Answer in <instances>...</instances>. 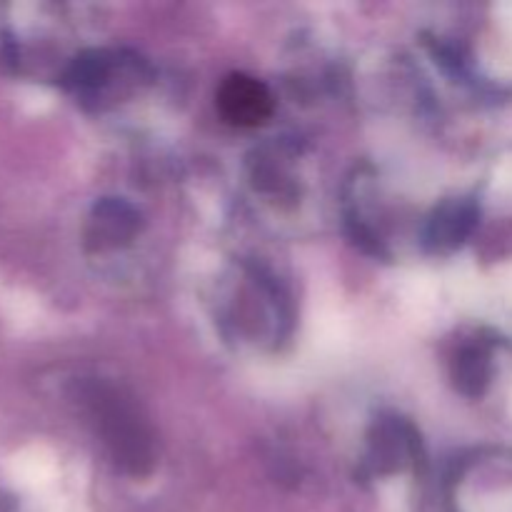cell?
Returning <instances> with one entry per match:
<instances>
[{"mask_svg":"<svg viewBox=\"0 0 512 512\" xmlns=\"http://www.w3.org/2000/svg\"><path fill=\"white\" fill-rule=\"evenodd\" d=\"M455 375H458L460 388L468 390V393H478L485 385V378H488V360L478 350H468L458 360V373Z\"/></svg>","mask_w":512,"mask_h":512,"instance_id":"cell-3","label":"cell"},{"mask_svg":"<svg viewBox=\"0 0 512 512\" xmlns=\"http://www.w3.org/2000/svg\"><path fill=\"white\" fill-rule=\"evenodd\" d=\"M473 208L470 205H445L438 215H435L433 225H430V240H433L438 248H450V245H458L465 235L473 228Z\"/></svg>","mask_w":512,"mask_h":512,"instance_id":"cell-2","label":"cell"},{"mask_svg":"<svg viewBox=\"0 0 512 512\" xmlns=\"http://www.w3.org/2000/svg\"><path fill=\"white\" fill-rule=\"evenodd\" d=\"M218 108L228 123L240 125V128H253V125L265 123L270 118L273 98L260 80L238 73L225 78L220 85Z\"/></svg>","mask_w":512,"mask_h":512,"instance_id":"cell-1","label":"cell"}]
</instances>
